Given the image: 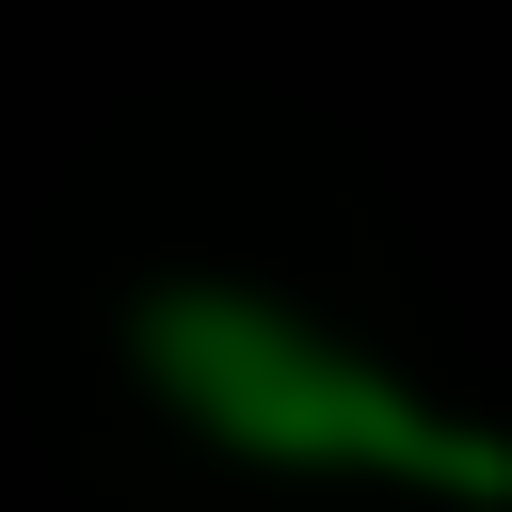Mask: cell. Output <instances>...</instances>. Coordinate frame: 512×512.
<instances>
[{
    "instance_id": "6da1fadb",
    "label": "cell",
    "mask_w": 512,
    "mask_h": 512,
    "mask_svg": "<svg viewBox=\"0 0 512 512\" xmlns=\"http://www.w3.org/2000/svg\"><path fill=\"white\" fill-rule=\"evenodd\" d=\"M144 368L224 432V448H256V464H336V480H432V496H512V448L496 432H464V416H432L416 384H384V368H352L320 320H288V304H240V288H160L144 320Z\"/></svg>"
}]
</instances>
